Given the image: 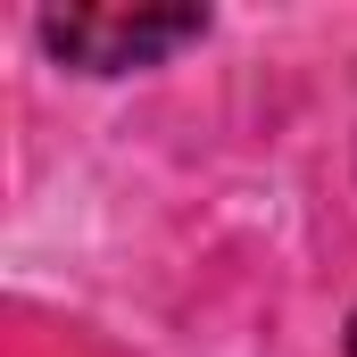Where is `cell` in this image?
Here are the masks:
<instances>
[{
    "mask_svg": "<svg viewBox=\"0 0 357 357\" xmlns=\"http://www.w3.org/2000/svg\"><path fill=\"white\" fill-rule=\"evenodd\" d=\"M208 33V8H50L42 50L75 75H133Z\"/></svg>",
    "mask_w": 357,
    "mask_h": 357,
    "instance_id": "obj_1",
    "label": "cell"
},
{
    "mask_svg": "<svg viewBox=\"0 0 357 357\" xmlns=\"http://www.w3.org/2000/svg\"><path fill=\"white\" fill-rule=\"evenodd\" d=\"M349 357H357V316H349Z\"/></svg>",
    "mask_w": 357,
    "mask_h": 357,
    "instance_id": "obj_2",
    "label": "cell"
}]
</instances>
